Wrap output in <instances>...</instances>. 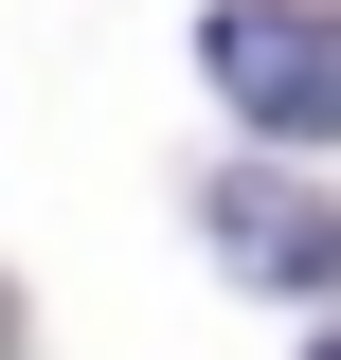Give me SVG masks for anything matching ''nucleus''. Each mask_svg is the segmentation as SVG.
I'll list each match as a JSON object with an SVG mask.
<instances>
[{
    "instance_id": "3",
    "label": "nucleus",
    "mask_w": 341,
    "mask_h": 360,
    "mask_svg": "<svg viewBox=\"0 0 341 360\" xmlns=\"http://www.w3.org/2000/svg\"><path fill=\"white\" fill-rule=\"evenodd\" d=\"M323 360H341V342H323Z\"/></svg>"
},
{
    "instance_id": "1",
    "label": "nucleus",
    "mask_w": 341,
    "mask_h": 360,
    "mask_svg": "<svg viewBox=\"0 0 341 360\" xmlns=\"http://www.w3.org/2000/svg\"><path fill=\"white\" fill-rule=\"evenodd\" d=\"M215 90L252 108L269 144H323L341 127V0H215Z\"/></svg>"
},
{
    "instance_id": "2",
    "label": "nucleus",
    "mask_w": 341,
    "mask_h": 360,
    "mask_svg": "<svg viewBox=\"0 0 341 360\" xmlns=\"http://www.w3.org/2000/svg\"><path fill=\"white\" fill-rule=\"evenodd\" d=\"M215 252L252 270V288H305V307H341V217L305 198V180H269V162H234V180H215Z\"/></svg>"
}]
</instances>
